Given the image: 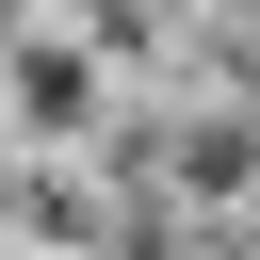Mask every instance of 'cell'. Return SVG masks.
<instances>
[{
  "mask_svg": "<svg viewBox=\"0 0 260 260\" xmlns=\"http://www.w3.org/2000/svg\"><path fill=\"white\" fill-rule=\"evenodd\" d=\"M16 32H32V16H16V0H0V49H16Z\"/></svg>",
  "mask_w": 260,
  "mask_h": 260,
  "instance_id": "obj_2",
  "label": "cell"
},
{
  "mask_svg": "<svg viewBox=\"0 0 260 260\" xmlns=\"http://www.w3.org/2000/svg\"><path fill=\"white\" fill-rule=\"evenodd\" d=\"M244 244H260V195H244Z\"/></svg>",
  "mask_w": 260,
  "mask_h": 260,
  "instance_id": "obj_3",
  "label": "cell"
},
{
  "mask_svg": "<svg viewBox=\"0 0 260 260\" xmlns=\"http://www.w3.org/2000/svg\"><path fill=\"white\" fill-rule=\"evenodd\" d=\"M98 65H114L98 32H81V49H65V32H16V49H0V114H16L32 146H98V130H114Z\"/></svg>",
  "mask_w": 260,
  "mask_h": 260,
  "instance_id": "obj_1",
  "label": "cell"
}]
</instances>
